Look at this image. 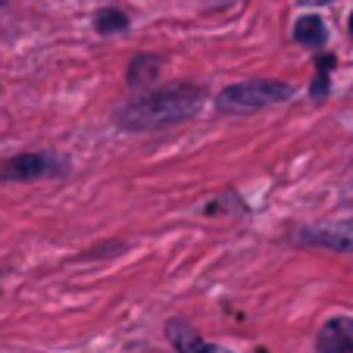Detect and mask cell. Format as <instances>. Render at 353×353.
<instances>
[{
    "mask_svg": "<svg viewBox=\"0 0 353 353\" xmlns=\"http://www.w3.org/2000/svg\"><path fill=\"white\" fill-rule=\"evenodd\" d=\"M203 97L207 94L200 85L179 81V85L150 91L144 97L125 103V107H119L116 110V125L122 132H160V128L179 125V122H188L191 116H197L200 107H203Z\"/></svg>",
    "mask_w": 353,
    "mask_h": 353,
    "instance_id": "6da1fadb",
    "label": "cell"
},
{
    "mask_svg": "<svg viewBox=\"0 0 353 353\" xmlns=\"http://www.w3.org/2000/svg\"><path fill=\"white\" fill-rule=\"evenodd\" d=\"M291 85L279 79H250V81H238L228 85L225 91L216 97V110L228 116H247V113H260L266 107L285 103L291 97Z\"/></svg>",
    "mask_w": 353,
    "mask_h": 353,
    "instance_id": "7a4b0ae2",
    "label": "cell"
},
{
    "mask_svg": "<svg viewBox=\"0 0 353 353\" xmlns=\"http://www.w3.org/2000/svg\"><path fill=\"white\" fill-rule=\"evenodd\" d=\"M69 172V163L50 150L16 154L0 166V181H34V179H60Z\"/></svg>",
    "mask_w": 353,
    "mask_h": 353,
    "instance_id": "3957f363",
    "label": "cell"
},
{
    "mask_svg": "<svg viewBox=\"0 0 353 353\" xmlns=\"http://www.w3.org/2000/svg\"><path fill=\"white\" fill-rule=\"evenodd\" d=\"M300 244L325 247V250H338V254H353V219L325 222V225H310L297 234Z\"/></svg>",
    "mask_w": 353,
    "mask_h": 353,
    "instance_id": "277c9868",
    "label": "cell"
},
{
    "mask_svg": "<svg viewBox=\"0 0 353 353\" xmlns=\"http://www.w3.org/2000/svg\"><path fill=\"white\" fill-rule=\"evenodd\" d=\"M316 350L319 353H353V319L350 316H334L316 334Z\"/></svg>",
    "mask_w": 353,
    "mask_h": 353,
    "instance_id": "5b68a950",
    "label": "cell"
},
{
    "mask_svg": "<svg viewBox=\"0 0 353 353\" xmlns=\"http://www.w3.org/2000/svg\"><path fill=\"white\" fill-rule=\"evenodd\" d=\"M166 338L172 341L175 353H216L210 341H203L185 319H169L166 322Z\"/></svg>",
    "mask_w": 353,
    "mask_h": 353,
    "instance_id": "8992f818",
    "label": "cell"
},
{
    "mask_svg": "<svg viewBox=\"0 0 353 353\" xmlns=\"http://www.w3.org/2000/svg\"><path fill=\"white\" fill-rule=\"evenodd\" d=\"M160 57H150V54H141L132 60V66H128V85L132 88H147L150 81L160 75Z\"/></svg>",
    "mask_w": 353,
    "mask_h": 353,
    "instance_id": "52a82bcc",
    "label": "cell"
},
{
    "mask_svg": "<svg viewBox=\"0 0 353 353\" xmlns=\"http://www.w3.org/2000/svg\"><path fill=\"white\" fill-rule=\"evenodd\" d=\"M294 38L307 47H322L328 41V28L319 16H303V19H297V26H294Z\"/></svg>",
    "mask_w": 353,
    "mask_h": 353,
    "instance_id": "ba28073f",
    "label": "cell"
},
{
    "mask_svg": "<svg viewBox=\"0 0 353 353\" xmlns=\"http://www.w3.org/2000/svg\"><path fill=\"white\" fill-rule=\"evenodd\" d=\"M94 28H97V34L125 32V28H128V16L122 13V10H116V7H107V10H100V13L94 16Z\"/></svg>",
    "mask_w": 353,
    "mask_h": 353,
    "instance_id": "9c48e42d",
    "label": "cell"
},
{
    "mask_svg": "<svg viewBox=\"0 0 353 353\" xmlns=\"http://www.w3.org/2000/svg\"><path fill=\"white\" fill-rule=\"evenodd\" d=\"M328 60H319V75H316L313 88H310V94H313V100H322L328 91H332V79H328V69H325Z\"/></svg>",
    "mask_w": 353,
    "mask_h": 353,
    "instance_id": "30bf717a",
    "label": "cell"
},
{
    "mask_svg": "<svg viewBox=\"0 0 353 353\" xmlns=\"http://www.w3.org/2000/svg\"><path fill=\"white\" fill-rule=\"evenodd\" d=\"M300 3H307V7H316V3H328V0H300Z\"/></svg>",
    "mask_w": 353,
    "mask_h": 353,
    "instance_id": "8fae6325",
    "label": "cell"
},
{
    "mask_svg": "<svg viewBox=\"0 0 353 353\" xmlns=\"http://www.w3.org/2000/svg\"><path fill=\"white\" fill-rule=\"evenodd\" d=\"M347 32H350V38H353V13H350V19H347Z\"/></svg>",
    "mask_w": 353,
    "mask_h": 353,
    "instance_id": "7c38bea8",
    "label": "cell"
}]
</instances>
